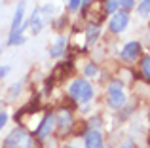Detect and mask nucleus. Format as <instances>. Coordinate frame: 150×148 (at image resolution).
<instances>
[{"instance_id": "4be33fe9", "label": "nucleus", "mask_w": 150, "mask_h": 148, "mask_svg": "<svg viewBox=\"0 0 150 148\" xmlns=\"http://www.w3.org/2000/svg\"><path fill=\"white\" fill-rule=\"evenodd\" d=\"M122 148H135V144H133V142H124V146Z\"/></svg>"}, {"instance_id": "9b49d317", "label": "nucleus", "mask_w": 150, "mask_h": 148, "mask_svg": "<svg viewBox=\"0 0 150 148\" xmlns=\"http://www.w3.org/2000/svg\"><path fill=\"white\" fill-rule=\"evenodd\" d=\"M101 34V27L99 25H91L88 29V44H93L97 40V36Z\"/></svg>"}, {"instance_id": "20e7f679", "label": "nucleus", "mask_w": 150, "mask_h": 148, "mask_svg": "<svg viewBox=\"0 0 150 148\" xmlns=\"http://www.w3.org/2000/svg\"><path fill=\"white\" fill-rule=\"evenodd\" d=\"M127 25H129V15L125 13V11H116V13L112 15V19H110V23H108L112 32H122V30H125Z\"/></svg>"}, {"instance_id": "6ab92c4d", "label": "nucleus", "mask_w": 150, "mask_h": 148, "mask_svg": "<svg viewBox=\"0 0 150 148\" xmlns=\"http://www.w3.org/2000/svg\"><path fill=\"white\" fill-rule=\"evenodd\" d=\"M6 123H8V114H6V112H0V131L4 129Z\"/></svg>"}, {"instance_id": "2eb2a0df", "label": "nucleus", "mask_w": 150, "mask_h": 148, "mask_svg": "<svg viewBox=\"0 0 150 148\" xmlns=\"http://www.w3.org/2000/svg\"><path fill=\"white\" fill-rule=\"evenodd\" d=\"M148 6H150V0H143L139 6V13L143 15V17H148Z\"/></svg>"}, {"instance_id": "1a4fd4ad", "label": "nucleus", "mask_w": 150, "mask_h": 148, "mask_svg": "<svg viewBox=\"0 0 150 148\" xmlns=\"http://www.w3.org/2000/svg\"><path fill=\"white\" fill-rule=\"evenodd\" d=\"M23 17H25V0H23V2L17 6V10H15L13 21H11V34L19 32V29L23 27Z\"/></svg>"}, {"instance_id": "9d476101", "label": "nucleus", "mask_w": 150, "mask_h": 148, "mask_svg": "<svg viewBox=\"0 0 150 148\" xmlns=\"http://www.w3.org/2000/svg\"><path fill=\"white\" fill-rule=\"evenodd\" d=\"M65 48H67V38H65V36H59L57 40H55V44L51 46L50 55H51V57H59V55H63V53H65Z\"/></svg>"}, {"instance_id": "4468645a", "label": "nucleus", "mask_w": 150, "mask_h": 148, "mask_svg": "<svg viewBox=\"0 0 150 148\" xmlns=\"http://www.w3.org/2000/svg\"><path fill=\"white\" fill-rule=\"evenodd\" d=\"M141 70H143L144 74V78H150V57L148 55H144V59H143V63H141Z\"/></svg>"}, {"instance_id": "dca6fc26", "label": "nucleus", "mask_w": 150, "mask_h": 148, "mask_svg": "<svg viewBox=\"0 0 150 148\" xmlns=\"http://www.w3.org/2000/svg\"><path fill=\"white\" fill-rule=\"evenodd\" d=\"M118 6H120L122 10L129 11V10L133 8V0H118Z\"/></svg>"}, {"instance_id": "39448f33", "label": "nucleus", "mask_w": 150, "mask_h": 148, "mask_svg": "<svg viewBox=\"0 0 150 148\" xmlns=\"http://www.w3.org/2000/svg\"><path fill=\"white\" fill-rule=\"evenodd\" d=\"M55 123H57V129L61 131V133L70 131V127H72V114H70L69 110L57 112V114H55Z\"/></svg>"}, {"instance_id": "0eeeda50", "label": "nucleus", "mask_w": 150, "mask_h": 148, "mask_svg": "<svg viewBox=\"0 0 150 148\" xmlns=\"http://www.w3.org/2000/svg\"><path fill=\"white\" fill-rule=\"evenodd\" d=\"M139 53H141V44L139 42H127V44L124 46V49H122V57H124L125 61L137 59Z\"/></svg>"}, {"instance_id": "aec40b11", "label": "nucleus", "mask_w": 150, "mask_h": 148, "mask_svg": "<svg viewBox=\"0 0 150 148\" xmlns=\"http://www.w3.org/2000/svg\"><path fill=\"white\" fill-rule=\"evenodd\" d=\"M8 72H10V67H0V78H4Z\"/></svg>"}, {"instance_id": "423d86ee", "label": "nucleus", "mask_w": 150, "mask_h": 148, "mask_svg": "<svg viewBox=\"0 0 150 148\" xmlns=\"http://www.w3.org/2000/svg\"><path fill=\"white\" fill-rule=\"evenodd\" d=\"M86 148H105L103 146V135L99 129H89L86 133Z\"/></svg>"}, {"instance_id": "f03ea898", "label": "nucleus", "mask_w": 150, "mask_h": 148, "mask_svg": "<svg viewBox=\"0 0 150 148\" xmlns=\"http://www.w3.org/2000/svg\"><path fill=\"white\" fill-rule=\"evenodd\" d=\"M4 144H6V148H33V137L25 129L17 127L6 137Z\"/></svg>"}, {"instance_id": "a211bd4d", "label": "nucleus", "mask_w": 150, "mask_h": 148, "mask_svg": "<svg viewBox=\"0 0 150 148\" xmlns=\"http://www.w3.org/2000/svg\"><path fill=\"white\" fill-rule=\"evenodd\" d=\"M80 6H82V0H69V10L70 11H76Z\"/></svg>"}, {"instance_id": "ddd939ff", "label": "nucleus", "mask_w": 150, "mask_h": 148, "mask_svg": "<svg viewBox=\"0 0 150 148\" xmlns=\"http://www.w3.org/2000/svg\"><path fill=\"white\" fill-rule=\"evenodd\" d=\"M118 10H120L118 0H106V4H105V11L106 13H116Z\"/></svg>"}, {"instance_id": "7ed1b4c3", "label": "nucleus", "mask_w": 150, "mask_h": 148, "mask_svg": "<svg viewBox=\"0 0 150 148\" xmlns=\"http://www.w3.org/2000/svg\"><path fill=\"white\" fill-rule=\"evenodd\" d=\"M125 93L122 89V84L120 82H112V85L108 87V104L112 108H120L125 104Z\"/></svg>"}, {"instance_id": "f8f14e48", "label": "nucleus", "mask_w": 150, "mask_h": 148, "mask_svg": "<svg viewBox=\"0 0 150 148\" xmlns=\"http://www.w3.org/2000/svg\"><path fill=\"white\" fill-rule=\"evenodd\" d=\"M25 42V36H23L21 32H13L10 34V38H8V46H19Z\"/></svg>"}, {"instance_id": "5701e85b", "label": "nucleus", "mask_w": 150, "mask_h": 148, "mask_svg": "<svg viewBox=\"0 0 150 148\" xmlns=\"http://www.w3.org/2000/svg\"><path fill=\"white\" fill-rule=\"evenodd\" d=\"M67 148H74V146H67Z\"/></svg>"}, {"instance_id": "412c9836", "label": "nucleus", "mask_w": 150, "mask_h": 148, "mask_svg": "<svg viewBox=\"0 0 150 148\" xmlns=\"http://www.w3.org/2000/svg\"><path fill=\"white\" fill-rule=\"evenodd\" d=\"M93 2H95V0H82V6H84V10L89 6V4H93Z\"/></svg>"}, {"instance_id": "6e6552de", "label": "nucleus", "mask_w": 150, "mask_h": 148, "mask_svg": "<svg viewBox=\"0 0 150 148\" xmlns=\"http://www.w3.org/2000/svg\"><path fill=\"white\" fill-rule=\"evenodd\" d=\"M53 125H55V116L53 114H48V116H46V120L38 125V137L46 139L51 131H53Z\"/></svg>"}, {"instance_id": "f257e3e1", "label": "nucleus", "mask_w": 150, "mask_h": 148, "mask_svg": "<svg viewBox=\"0 0 150 148\" xmlns=\"http://www.w3.org/2000/svg\"><path fill=\"white\" fill-rule=\"evenodd\" d=\"M69 93H70V97H72L74 101H78V103H88V101H91V97H93V85L89 84L88 80L80 78V80H74L72 84H70Z\"/></svg>"}, {"instance_id": "f3484780", "label": "nucleus", "mask_w": 150, "mask_h": 148, "mask_svg": "<svg viewBox=\"0 0 150 148\" xmlns=\"http://www.w3.org/2000/svg\"><path fill=\"white\" fill-rule=\"evenodd\" d=\"M84 72H86V76H95V74H97V67H95L93 63H89L88 67H86Z\"/></svg>"}]
</instances>
